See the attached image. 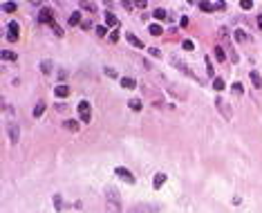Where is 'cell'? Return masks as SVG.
<instances>
[{"label": "cell", "instance_id": "6da1fadb", "mask_svg": "<svg viewBox=\"0 0 262 213\" xmlns=\"http://www.w3.org/2000/svg\"><path fill=\"white\" fill-rule=\"evenodd\" d=\"M162 211V204H155V202H141L130 206V213H159Z\"/></svg>", "mask_w": 262, "mask_h": 213}, {"label": "cell", "instance_id": "7a4b0ae2", "mask_svg": "<svg viewBox=\"0 0 262 213\" xmlns=\"http://www.w3.org/2000/svg\"><path fill=\"white\" fill-rule=\"evenodd\" d=\"M76 110H79V119L83 123H90L92 121V105H90V101H79Z\"/></svg>", "mask_w": 262, "mask_h": 213}, {"label": "cell", "instance_id": "3957f363", "mask_svg": "<svg viewBox=\"0 0 262 213\" xmlns=\"http://www.w3.org/2000/svg\"><path fill=\"white\" fill-rule=\"evenodd\" d=\"M115 175L119 177V180H123V182H126V184H135V175L130 173L128 168H123V166H117V168H115Z\"/></svg>", "mask_w": 262, "mask_h": 213}, {"label": "cell", "instance_id": "277c9868", "mask_svg": "<svg viewBox=\"0 0 262 213\" xmlns=\"http://www.w3.org/2000/svg\"><path fill=\"white\" fill-rule=\"evenodd\" d=\"M7 133H9V141L11 144H18L20 141V128H18V123H7Z\"/></svg>", "mask_w": 262, "mask_h": 213}, {"label": "cell", "instance_id": "5b68a950", "mask_svg": "<svg viewBox=\"0 0 262 213\" xmlns=\"http://www.w3.org/2000/svg\"><path fill=\"white\" fill-rule=\"evenodd\" d=\"M38 20L40 23H50V25H52V23H56L54 20V11H52L50 7H43V9H40V14H38Z\"/></svg>", "mask_w": 262, "mask_h": 213}, {"label": "cell", "instance_id": "8992f818", "mask_svg": "<svg viewBox=\"0 0 262 213\" xmlns=\"http://www.w3.org/2000/svg\"><path fill=\"white\" fill-rule=\"evenodd\" d=\"M7 32H9V40H11V43H16V40H18V34H20V25L16 20H11L9 27H7Z\"/></svg>", "mask_w": 262, "mask_h": 213}, {"label": "cell", "instance_id": "52a82bcc", "mask_svg": "<svg viewBox=\"0 0 262 213\" xmlns=\"http://www.w3.org/2000/svg\"><path fill=\"white\" fill-rule=\"evenodd\" d=\"M126 40H128V43L133 45V47H139V50H144V40H141L139 36H135L133 32H128V34H126Z\"/></svg>", "mask_w": 262, "mask_h": 213}, {"label": "cell", "instance_id": "ba28073f", "mask_svg": "<svg viewBox=\"0 0 262 213\" xmlns=\"http://www.w3.org/2000/svg\"><path fill=\"white\" fill-rule=\"evenodd\" d=\"M170 63H172V65H175V68H180V70H182V72H184V74L193 76V72H190V70H188V65H186V63H182V61H180V58H177V56H172V58H170Z\"/></svg>", "mask_w": 262, "mask_h": 213}, {"label": "cell", "instance_id": "9c48e42d", "mask_svg": "<svg viewBox=\"0 0 262 213\" xmlns=\"http://www.w3.org/2000/svg\"><path fill=\"white\" fill-rule=\"evenodd\" d=\"M166 180H168V175H166V173H157V175H155V180H152V186L159 191V188L166 184Z\"/></svg>", "mask_w": 262, "mask_h": 213}, {"label": "cell", "instance_id": "30bf717a", "mask_svg": "<svg viewBox=\"0 0 262 213\" xmlns=\"http://www.w3.org/2000/svg\"><path fill=\"white\" fill-rule=\"evenodd\" d=\"M119 83H121V88H126V90H133V88L137 86V81L133 79V76H121V79H119Z\"/></svg>", "mask_w": 262, "mask_h": 213}, {"label": "cell", "instance_id": "8fae6325", "mask_svg": "<svg viewBox=\"0 0 262 213\" xmlns=\"http://www.w3.org/2000/svg\"><path fill=\"white\" fill-rule=\"evenodd\" d=\"M103 16H105V27H117L119 25V18L112 14V11H105Z\"/></svg>", "mask_w": 262, "mask_h": 213}, {"label": "cell", "instance_id": "7c38bea8", "mask_svg": "<svg viewBox=\"0 0 262 213\" xmlns=\"http://www.w3.org/2000/svg\"><path fill=\"white\" fill-rule=\"evenodd\" d=\"M105 202H119V191L117 188H105Z\"/></svg>", "mask_w": 262, "mask_h": 213}, {"label": "cell", "instance_id": "4fadbf2b", "mask_svg": "<svg viewBox=\"0 0 262 213\" xmlns=\"http://www.w3.org/2000/svg\"><path fill=\"white\" fill-rule=\"evenodd\" d=\"M54 94H56V99H65V97L70 94V88L65 86V83H61V86H58L56 90H54Z\"/></svg>", "mask_w": 262, "mask_h": 213}, {"label": "cell", "instance_id": "5bb4252c", "mask_svg": "<svg viewBox=\"0 0 262 213\" xmlns=\"http://www.w3.org/2000/svg\"><path fill=\"white\" fill-rule=\"evenodd\" d=\"M38 68H40V72H43V74H50V72H52V68H54V63H52L50 58H45V61H40Z\"/></svg>", "mask_w": 262, "mask_h": 213}, {"label": "cell", "instance_id": "9a60e30c", "mask_svg": "<svg viewBox=\"0 0 262 213\" xmlns=\"http://www.w3.org/2000/svg\"><path fill=\"white\" fill-rule=\"evenodd\" d=\"M45 112V101H38L36 105H34V110H32V115H34V119H38L40 115Z\"/></svg>", "mask_w": 262, "mask_h": 213}, {"label": "cell", "instance_id": "2e32d148", "mask_svg": "<svg viewBox=\"0 0 262 213\" xmlns=\"http://www.w3.org/2000/svg\"><path fill=\"white\" fill-rule=\"evenodd\" d=\"M148 32H150V36H162V34H164V27L157 25V23H152V25L148 27Z\"/></svg>", "mask_w": 262, "mask_h": 213}, {"label": "cell", "instance_id": "e0dca14e", "mask_svg": "<svg viewBox=\"0 0 262 213\" xmlns=\"http://www.w3.org/2000/svg\"><path fill=\"white\" fill-rule=\"evenodd\" d=\"M215 105H217V110H224V117H226V119H231V110L226 108V105H229V103H226V101H222V99H217V101H215Z\"/></svg>", "mask_w": 262, "mask_h": 213}, {"label": "cell", "instance_id": "ac0fdd59", "mask_svg": "<svg viewBox=\"0 0 262 213\" xmlns=\"http://www.w3.org/2000/svg\"><path fill=\"white\" fill-rule=\"evenodd\" d=\"M200 9L202 11H215L220 7H217V3H208V0H204V3H200Z\"/></svg>", "mask_w": 262, "mask_h": 213}, {"label": "cell", "instance_id": "d6986e66", "mask_svg": "<svg viewBox=\"0 0 262 213\" xmlns=\"http://www.w3.org/2000/svg\"><path fill=\"white\" fill-rule=\"evenodd\" d=\"M233 38L237 40V43H244V40H247L249 36H247V32H244V29H235V32H233Z\"/></svg>", "mask_w": 262, "mask_h": 213}, {"label": "cell", "instance_id": "ffe728a7", "mask_svg": "<svg viewBox=\"0 0 262 213\" xmlns=\"http://www.w3.org/2000/svg\"><path fill=\"white\" fill-rule=\"evenodd\" d=\"M63 126H65V130H70V133H76V130H79V123H76V119H68Z\"/></svg>", "mask_w": 262, "mask_h": 213}, {"label": "cell", "instance_id": "44dd1931", "mask_svg": "<svg viewBox=\"0 0 262 213\" xmlns=\"http://www.w3.org/2000/svg\"><path fill=\"white\" fill-rule=\"evenodd\" d=\"M152 16H155L157 20H168V11H166V9H155Z\"/></svg>", "mask_w": 262, "mask_h": 213}, {"label": "cell", "instance_id": "7402d4cb", "mask_svg": "<svg viewBox=\"0 0 262 213\" xmlns=\"http://www.w3.org/2000/svg\"><path fill=\"white\" fill-rule=\"evenodd\" d=\"M249 76H251V83H253L255 88H262V76H260L258 72H255V70H253V72L249 74Z\"/></svg>", "mask_w": 262, "mask_h": 213}, {"label": "cell", "instance_id": "603a6c76", "mask_svg": "<svg viewBox=\"0 0 262 213\" xmlns=\"http://www.w3.org/2000/svg\"><path fill=\"white\" fill-rule=\"evenodd\" d=\"M70 25H83V23H81V11L70 14Z\"/></svg>", "mask_w": 262, "mask_h": 213}, {"label": "cell", "instance_id": "cb8c5ba5", "mask_svg": "<svg viewBox=\"0 0 262 213\" xmlns=\"http://www.w3.org/2000/svg\"><path fill=\"white\" fill-rule=\"evenodd\" d=\"M108 213H121V202H108Z\"/></svg>", "mask_w": 262, "mask_h": 213}, {"label": "cell", "instance_id": "d4e9b609", "mask_svg": "<svg viewBox=\"0 0 262 213\" xmlns=\"http://www.w3.org/2000/svg\"><path fill=\"white\" fill-rule=\"evenodd\" d=\"M213 52H215V58H217L220 63H222L224 58H226V50H224V47H220V45H217V47H215V50H213Z\"/></svg>", "mask_w": 262, "mask_h": 213}, {"label": "cell", "instance_id": "484cf974", "mask_svg": "<svg viewBox=\"0 0 262 213\" xmlns=\"http://www.w3.org/2000/svg\"><path fill=\"white\" fill-rule=\"evenodd\" d=\"M128 105H130V108H133L135 112H139L141 108H144V103H141V99H133V101H130Z\"/></svg>", "mask_w": 262, "mask_h": 213}, {"label": "cell", "instance_id": "4316f807", "mask_svg": "<svg viewBox=\"0 0 262 213\" xmlns=\"http://www.w3.org/2000/svg\"><path fill=\"white\" fill-rule=\"evenodd\" d=\"M94 32H97V36H101V38L108 36V27H105V25H97V27H94Z\"/></svg>", "mask_w": 262, "mask_h": 213}, {"label": "cell", "instance_id": "83f0119b", "mask_svg": "<svg viewBox=\"0 0 262 213\" xmlns=\"http://www.w3.org/2000/svg\"><path fill=\"white\" fill-rule=\"evenodd\" d=\"M3 9L7 11V14H14V11L18 9V5H16V3H5V5H3Z\"/></svg>", "mask_w": 262, "mask_h": 213}, {"label": "cell", "instance_id": "f1b7e54d", "mask_svg": "<svg viewBox=\"0 0 262 213\" xmlns=\"http://www.w3.org/2000/svg\"><path fill=\"white\" fill-rule=\"evenodd\" d=\"M3 61H16V54L11 50H3Z\"/></svg>", "mask_w": 262, "mask_h": 213}, {"label": "cell", "instance_id": "f546056e", "mask_svg": "<svg viewBox=\"0 0 262 213\" xmlns=\"http://www.w3.org/2000/svg\"><path fill=\"white\" fill-rule=\"evenodd\" d=\"M54 209H56V211H63V198H61L58 193L54 195Z\"/></svg>", "mask_w": 262, "mask_h": 213}, {"label": "cell", "instance_id": "4dcf8cb0", "mask_svg": "<svg viewBox=\"0 0 262 213\" xmlns=\"http://www.w3.org/2000/svg\"><path fill=\"white\" fill-rule=\"evenodd\" d=\"M81 7H83V9H88V11H92V14L97 11V5H94V3H85V0L81 3Z\"/></svg>", "mask_w": 262, "mask_h": 213}, {"label": "cell", "instance_id": "1f68e13d", "mask_svg": "<svg viewBox=\"0 0 262 213\" xmlns=\"http://www.w3.org/2000/svg\"><path fill=\"white\" fill-rule=\"evenodd\" d=\"M213 90L222 92V90H224V81H222V79H215V81H213Z\"/></svg>", "mask_w": 262, "mask_h": 213}, {"label": "cell", "instance_id": "d6a6232c", "mask_svg": "<svg viewBox=\"0 0 262 213\" xmlns=\"http://www.w3.org/2000/svg\"><path fill=\"white\" fill-rule=\"evenodd\" d=\"M231 90H233L235 94H242V92H244V88H242V83H240V81H235V83L231 86Z\"/></svg>", "mask_w": 262, "mask_h": 213}, {"label": "cell", "instance_id": "836d02e7", "mask_svg": "<svg viewBox=\"0 0 262 213\" xmlns=\"http://www.w3.org/2000/svg\"><path fill=\"white\" fill-rule=\"evenodd\" d=\"M103 72H105V76H112V79H119L117 70H112V68H103Z\"/></svg>", "mask_w": 262, "mask_h": 213}, {"label": "cell", "instance_id": "e575fe53", "mask_svg": "<svg viewBox=\"0 0 262 213\" xmlns=\"http://www.w3.org/2000/svg\"><path fill=\"white\" fill-rule=\"evenodd\" d=\"M148 54L155 56V58H159V56H162V52H159L157 47H148Z\"/></svg>", "mask_w": 262, "mask_h": 213}, {"label": "cell", "instance_id": "d590c367", "mask_svg": "<svg viewBox=\"0 0 262 213\" xmlns=\"http://www.w3.org/2000/svg\"><path fill=\"white\" fill-rule=\"evenodd\" d=\"M52 29H54V34H56L58 38L63 36V29H61V25H56V23H52Z\"/></svg>", "mask_w": 262, "mask_h": 213}, {"label": "cell", "instance_id": "8d00e7d4", "mask_svg": "<svg viewBox=\"0 0 262 213\" xmlns=\"http://www.w3.org/2000/svg\"><path fill=\"white\" fill-rule=\"evenodd\" d=\"M240 7H242V9H251V7H253V3H251V0H242Z\"/></svg>", "mask_w": 262, "mask_h": 213}, {"label": "cell", "instance_id": "74e56055", "mask_svg": "<svg viewBox=\"0 0 262 213\" xmlns=\"http://www.w3.org/2000/svg\"><path fill=\"white\" fill-rule=\"evenodd\" d=\"M193 47H195V45H193V40H184V50H188V52H190Z\"/></svg>", "mask_w": 262, "mask_h": 213}, {"label": "cell", "instance_id": "f35d334b", "mask_svg": "<svg viewBox=\"0 0 262 213\" xmlns=\"http://www.w3.org/2000/svg\"><path fill=\"white\" fill-rule=\"evenodd\" d=\"M83 29H92V23L90 20H83Z\"/></svg>", "mask_w": 262, "mask_h": 213}, {"label": "cell", "instance_id": "ab89813d", "mask_svg": "<svg viewBox=\"0 0 262 213\" xmlns=\"http://www.w3.org/2000/svg\"><path fill=\"white\" fill-rule=\"evenodd\" d=\"M65 76H68V72H65V70H61V72H58V79L65 81Z\"/></svg>", "mask_w": 262, "mask_h": 213}, {"label": "cell", "instance_id": "60d3db41", "mask_svg": "<svg viewBox=\"0 0 262 213\" xmlns=\"http://www.w3.org/2000/svg\"><path fill=\"white\" fill-rule=\"evenodd\" d=\"M258 27H260V29H262V14H260V16H258Z\"/></svg>", "mask_w": 262, "mask_h": 213}]
</instances>
